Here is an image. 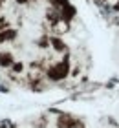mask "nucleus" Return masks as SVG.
<instances>
[{
  "instance_id": "obj_1",
  "label": "nucleus",
  "mask_w": 119,
  "mask_h": 128,
  "mask_svg": "<svg viewBox=\"0 0 119 128\" xmlns=\"http://www.w3.org/2000/svg\"><path fill=\"white\" fill-rule=\"evenodd\" d=\"M64 73H66V66H57V70L50 72V75L53 79H61V77H64Z\"/></svg>"
},
{
  "instance_id": "obj_2",
  "label": "nucleus",
  "mask_w": 119,
  "mask_h": 128,
  "mask_svg": "<svg viewBox=\"0 0 119 128\" xmlns=\"http://www.w3.org/2000/svg\"><path fill=\"white\" fill-rule=\"evenodd\" d=\"M0 64H4V66L11 64V55H0Z\"/></svg>"
},
{
  "instance_id": "obj_3",
  "label": "nucleus",
  "mask_w": 119,
  "mask_h": 128,
  "mask_svg": "<svg viewBox=\"0 0 119 128\" xmlns=\"http://www.w3.org/2000/svg\"><path fill=\"white\" fill-rule=\"evenodd\" d=\"M19 2H26V0H19Z\"/></svg>"
}]
</instances>
